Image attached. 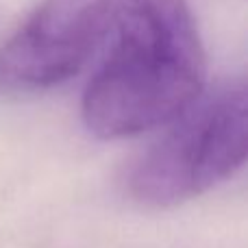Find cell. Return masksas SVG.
<instances>
[{
  "label": "cell",
  "mask_w": 248,
  "mask_h": 248,
  "mask_svg": "<svg viewBox=\"0 0 248 248\" xmlns=\"http://www.w3.org/2000/svg\"><path fill=\"white\" fill-rule=\"evenodd\" d=\"M111 46L81 100L87 131L122 140L172 122L202 96L205 50L185 0H116Z\"/></svg>",
  "instance_id": "1"
},
{
  "label": "cell",
  "mask_w": 248,
  "mask_h": 248,
  "mask_svg": "<svg viewBox=\"0 0 248 248\" xmlns=\"http://www.w3.org/2000/svg\"><path fill=\"white\" fill-rule=\"evenodd\" d=\"M244 83H229L187 107L126 174L131 201L148 209L189 202L229 181L246 161Z\"/></svg>",
  "instance_id": "2"
},
{
  "label": "cell",
  "mask_w": 248,
  "mask_h": 248,
  "mask_svg": "<svg viewBox=\"0 0 248 248\" xmlns=\"http://www.w3.org/2000/svg\"><path fill=\"white\" fill-rule=\"evenodd\" d=\"M116 0H42L0 44V94H39L74 78L111 26Z\"/></svg>",
  "instance_id": "3"
}]
</instances>
